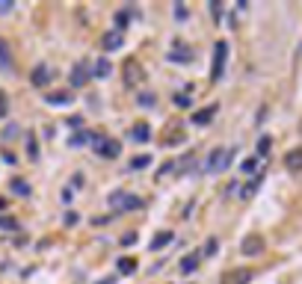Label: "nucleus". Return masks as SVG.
Listing matches in <instances>:
<instances>
[{
  "label": "nucleus",
  "instance_id": "42",
  "mask_svg": "<svg viewBox=\"0 0 302 284\" xmlns=\"http://www.w3.org/2000/svg\"><path fill=\"white\" fill-rule=\"evenodd\" d=\"M80 125H83V118H77V116L68 118V128H80Z\"/></svg>",
  "mask_w": 302,
  "mask_h": 284
},
{
  "label": "nucleus",
  "instance_id": "34",
  "mask_svg": "<svg viewBox=\"0 0 302 284\" xmlns=\"http://www.w3.org/2000/svg\"><path fill=\"white\" fill-rule=\"evenodd\" d=\"M234 154H237L234 148H225V157H222V163H219V172H225V169L231 166V160H234Z\"/></svg>",
  "mask_w": 302,
  "mask_h": 284
},
{
  "label": "nucleus",
  "instance_id": "10",
  "mask_svg": "<svg viewBox=\"0 0 302 284\" xmlns=\"http://www.w3.org/2000/svg\"><path fill=\"white\" fill-rule=\"evenodd\" d=\"M252 278H255V272L243 267V270H231V272H225V275H222V284H249Z\"/></svg>",
  "mask_w": 302,
  "mask_h": 284
},
{
  "label": "nucleus",
  "instance_id": "36",
  "mask_svg": "<svg viewBox=\"0 0 302 284\" xmlns=\"http://www.w3.org/2000/svg\"><path fill=\"white\" fill-rule=\"evenodd\" d=\"M136 101H139L143 106H154V104H157V98H154V95H136Z\"/></svg>",
  "mask_w": 302,
  "mask_h": 284
},
{
  "label": "nucleus",
  "instance_id": "5",
  "mask_svg": "<svg viewBox=\"0 0 302 284\" xmlns=\"http://www.w3.org/2000/svg\"><path fill=\"white\" fill-rule=\"evenodd\" d=\"M166 59H169V62H193V59H196V50L190 45H184V42H175V45H172V50L166 54Z\"/></svg>",
  "mask_w": 302,
  "mask_h": 284
},
{
  "label": "nucleus",
  "instance_id": "6",
  "mask_svg": "<svg viewBox=\"0 0 302 284\" xmlns=\"http://www.w3.org/2000/svg\"><path fill=\"white\" fill-rule=\"evenodd\" d=\"M240 252L246 255V258H258V255L264 252V240H261V234H246L243 237Z\"/></svg>",
  "mask_w": 302,
  "mask_h": 284
},
{
  "label": "nucleus",
  "instance_id": "4",
  "mask_svg": "<svg viewBox=\"0 0 302 284\" xmlns=\"http://www.w3.org/2000/svg\"><path fill=\"white\" fill-rule=\"evenodd\" d=\"M133 18H139V12H136V6H121V9L116 12V18H113V21H116V27H113V30L125 36V30L131 27V21H133Z\"/></svg>",
  "mask_w": 302,
  "mask_h": 284
},
{
  "label": "nucleus",
  "instance_id": "38",
  "mask_svg": "<svg viewBox=\"0 0 302 284\" xmlns=\"http://www.w3.org/2000/svg\"><path fill=\"white\" fill-rule=\"evenodd\" d=\"M133 243H136V231H128L121 237V246H133Z\"/></svg>",
  "mask_w": 302,
  "mask_h": 284
},
{
  "label": "nucleus",
  "instance_id": "19",
  "mask_svg": "<svg viewBox=\"0 0 302 284\" xmlns=\"http://www.w3.org/2000/svg\"><path fill=\"white\" fill-rule=\"evenodd\" d=\"M169 243H175V234H172V231H160V234L151 240V252H160V248L169 246Z\"/></svg>",
  "mask_w": 302,
  "mask_h": 284
},
{
  "label": "nucleus",
  "instance_id": "18",
  "mask_svg": "<svg viewBox=\"0 0 302 284\" xmlns=\"http://www.w3.org/2000/svg\"><path fill=\"white\" fill-rule=\"evenodd\" d=\"M261 184H264V175H255L252 181H249V184H246V187L240 189V199H252L255 192L261 189Z\"/></svg>",
  "mask_w": 302,
  "mask_h": 284
},
{
  "label": "nucleus",
  "instance_id": "22",
  "mask_svg": "<svg viewBox=\"0 0 302 284\" xmlns=\"http://www.w3.org/2000/svg\"><path fill=\"white\" fill-rule=\"evenodd\" d=\"M148 166H151V154H139V157H133L131 163H128V169L139 172V169H148Z\"/></svg>",
  "mask_w": 302,
  "mask_h": 284
},
{
  "label": "nucleus",
  "instance_id": "41",
  "mask_svg": "<svg viewBox=\"0 0 302 284\" xmlns=\"http://www.w3.org/2000/svg\"><path fill=\"white\" fill-rule=\"evenodd\" d=\"M3 160H6L9 166H15V154L12 151H3Z\"/></svg>",
  "mask_w": 302,
  "mask_h": 284
},
{
  "label": "nucleus",
  "instance_id": "31",
  "mask_svg": "<svg viewBox=\"0 0 302 284\" xmlns=\"http://www.w3.org/2000/svg\"><path fill=\"white\" fill-rule=\"evenodd\" d=\"M92 139V136H89V133H83V130H80V133H74L72 139H68V145H72V148H80V145H86V142Z\"/></svg>",
  "mask_w": 302,
  "mask_h": 284
},
{
  "label": "nucleus",
  "instance_id": "12",
  "mask_svg": "<svg viewBox=\"0 0 302 284\" xmlns=\"http://www.w3.org/2000/svg\"><path fill=\"white\" fill-rule=\"evenodd\" d=\"M217 110H219L217 104H210V106H205V110H199V113H196V116L190 118V121H193L196 128H205V125H210V121H214V116H217Z\"/></svg>",
  "mask_w": 302,
  "mask_h": 284
},
{
  "label": "nucleus",
  "instance_id": "15",
  "mask_svg": "<svg viewBox=\"0 0 302 284\" xmlns=\"http://www.w3.org/2000/svg\"><path fill=\"white\" fill-rule=\"evenodd\" d=\"M199 263H202V248H199V252H190V255H184L181 272H196L199 270Z\"/></svg>",
  "mask_w": 302,
  "mask_h": 284
},
{
  "label": "nucleus",
  "instance_id": "40",
  "mask_svg": "<svg viewBox=\"0 0 302 284\" xmlns=\"http://www.w3.org/2000/svg\"><path fill=\"white\" fill-rule=\"evenodd\" d=\"M15 133H18V125H9V128H6V133H3V139H12Z\"/></svg>",
  "mask_w": 302,
  "mask_h": 284
},
{
  "label": "nucleus",
  "instance_id": "27",
  "mask_svg": "<svg viewBox=\"0 0 302 284\" xmlns=\"http://www.w3.org/2000/svg\"><path fill=\"white\" fill-rule=\"evenodd\" d=\"M27 157H30V160H39V145H36V136H33V133H27Z\"/></svg>",
  "mask_w": 302,
  "mask_h": 284
},
{
  "label": "nucleus",
  "instance_id": "23",
  "mask_svg": "<svg viewBox=\"0 0 302 284\" xmlns=\"http://www.w3.org/2000/svg\"><path fill=\"white\" fill-rule=\"evenodd\" d=\"M0 68L3 71H12V57H9V47H6V42L0 39Z\"/></svg>",
  "mask_w": 302,
  "mask_h": 284
},
{
  "label": "nucleus",
  "instance_id": "3",
  "mask_svg": "<svg viewBox=\"0 0 302 284\" xmlns=\"http://www.w3.org/2000/svg\"><path fill=\"white\" fill-rule=\"evenodd\" d=\"M225 62H228V42H217V45H214V62H210V80L214 83L222 80Z\"/></svg>",
  "mask_w": 302,
  "mask_h": 284
},
{
  "label": "nucleus",
  "instance_id": "13",
  "mask_svg": "<svg viewBox=\"0 0 302 284\" xmlns=\"http://www.w3.org/2000/svg\"><path fill=\"white\" fill-rule=\"evenodd\" d=\"M101 45H104V50H119L121 45H125V36L121 33H116V30H110V33H104V39H101Z\"/></svg>",
  "mask_w": 302,
  "mask_h": 284
},
{
  "label": "nucleus",
  "instance_id": "8",
  "mask_svg": "<svg viewBox=\"0 0 302 284\" xmlns=\"http://www.w3.org/2000/svg\"><path fill=\"white\" fill-rule=\"evenodd\" d=\"M121 71H125V86H128V89H136V86H139V80H143V68H139V62L128 59Z\"/></svg>",
  "mask_w": 302,
  "mask_h": 284
},
{
  "label": "nucleus",
  "instance_id": "25",
  "mask_svg": "<svg viewBox=\"0 0 302 284\" xmlns=\"http://www.w3.org/2000/svg\"><path fill=\"white\" fill-rule=\"evenodd\" d=\"M217 252H219V240H217V237H210V240L205 243V248H202V260H205V258H214Z\"/></svg>",
  "mask_w": 302,
  "mask_h": 284
},
{
  "label": "nucleus",
  "instance_id": "33",
  "mask_svg": "<svg viewBox=\"0 0 302 284\" xmlns=\"http://www.w3.org/2000/svg\"><path fill=\"white\" fill-rule=\"evenodd\" d=\"M222 12H225V6H222V3H210V18H214V24H219Z\"/></svg>",
  "mask_w": 302,
  "mask_h": 284
},
{
  "label": "nucleus",
  "instance_id": "21",
  "mask_svg": "<svg viewBox=\"0 0 302 284\" xmlns=\"http://www.w3.org/2000/svg\"><path fill=\"white\" fill-rule=\"evenodd\" d=\"M172 15H175L178 24H187L190 21V6H187V3H175V6H172Z\"/></svg>",
  "mask_w": 302,
  "mask_h": 284
},
{
  "label": "nucleus",
  "instance_id": "37",
  "mask_svg": "<svg viewBox=\"0 0 302 284\" xmlns=\"http://www.w3.org/2000/svg\"><path fill=\"white\" fill-rule=\"evenodd\" d=\"M62 222H65V225H77V222H80V216H77L74 210H68L65 216H62Z\"/></svg>",
  "mask_w": 302,
  "mask_h": 284
},
{
  "label": "nucleus",
  "instance_id": "35",
  "mask_svg": "<svg viewBox=\"0 0 302 284\" xmlns=\"http://www.w3.org/2000/svg\"><path fill=\"white\" fill-rule=\"evenodd\" d=\"M190 101H193V95H187V92L175 95V104H178V106H190Z\"/></svg>",
  "mask_w": 302,
  "mask_h": 284
},
{
  "label": "nucleus",
  "instance_id": "11",
  "mask_svg": "<svg viewBox=\"0 0 302 284\" xmlns=\"http://www.w3.org/2000/svg\"><path fill=\"white\" fill-rule=\"evenodd\" d=\"M45 104L48 106H68V104H74V92H45Z\"/></svg>",
  "mask_w": 302,
  "mask_h": 284
},
{
  "label": "nucleus",
  "instance_id": "43",
  "mask_svg": "<svg viewBox=\"0 0 302 284\" xmlns=\"http://www.w3.org/2000/svg\"><path fill=\"white\" fill-rule=\"evenodd\" d=\"M3 207H6V201H3V199H0V210H3Z\"/></svg>",
  "mask_w": 302,
  "mask_h": 284
},
{
  "label": "nucleus",
  "instance_id": "39",
  "mask_svg": "<svg viewBox=\"0 0 302 284\" xmlns=\"http://www.w3.org/2000/svg\"><path fill=\"white\" fill-rule=\"evenodd\" d=\"M9 12H15V3H9V0L0 3V15H9Z\"/></svg>",
  "mask_w": 302,
  "mask_h": 284
},
{
  "label": "nucleus",
  "instance_id": "16",
  "mask_svg": "<svg viewBox=\"0 0 302 284\" xmlns=\"http://www.w3.org/2000/svg\"><path fill=\"white\" fill-rule=\"evenodd\" d=\"M285 166H288L290 172H302V148H293V151H288V157H285Z\"/></svg>",
  "mask_w": 302,
  "mask_h": 284
},
{
  "label": "nucleus",
  "instance_id": "14",
  "mask_svg": "<svg viewBox=\"0 0 302 284\" xmlns=\"http://www.w3.org/2000/svg\"><path fill=\"white\" fill-rule=\"evenodd\" d=\"M128 139H131V142H148V139H151V128H148L145 121H139V125H133V128H131Z\"/></svg>",
  "mask_w": 302,
  "mask_h": 284
},
{
  "label": "nucleus",
  "instance_id": "20",
  "mask_svg": "<svg viewBox=\"0 0 302 284\" xmlns=\"http://www.w3.org/2000/svg\"><path fill=\"white\" fill-rule=\"evenodd\" d=\"M110 74H113V65H110L107 59H98L95 68H92V77H98V80H107Z\"/></svg>",
  "mask_w": 302,
  "mask_h": 284
},
{
  "label": "nucleus",
  "instance_id": "1",
  "mask_svg": "<svg viewBox=\"0 0 302 284\" xmlns=\"http://www.w3.org/2000/svg\"><path fill=\"white\" fill-rule=\"evenodd\" d=\"M107 204L116 213H133V210L143 207V199H139V196H131V192H125V189H116V192H110L107 196Z\"/></svg>",
  "mask_w": 302,
  "mask_h": 284
},
{
  "label": "nucleus",
  "instance_id": "26",
  "mask_svg": "<svg viewBox=\"0 0 302 284\" xmlns=\"http://www.w3.org/2000/svg\"><path fill=\"white\" fill-rule=\"evenodd\" d=\"M12 192H15V196H24V199H27V196H30V184H27L24 177H15V181H12Z\"/></svg>",
  "mask_w": 302,
  "mask_h": 284
},
{
  "label": "nucleus",
  "instance_id": "32",
  "mask_svg": "<svg viewBox=\"0 0 302 284\" xmlns=\"http://www.w3.org/2000/svg\"><path fill=\"white\" fill-rule=\"evenodd\" d=\"M6 116H9V95L0 92V118H6Z\"/></svg>",
  "mask_w": 302,
  "mask_h": 284
},
{
  "label": "nucleus",
  "instance_id": "9",
  "mask_svg": "<svg viewBox=\"0 0 302 284\" xmlns=\"http://www.w3.org/2000/svg\"><path fill=\"white\" fill-rule=\"evenodd\" d=\"M54 80V71L48 65H36V68L30 71V83L36 86V89H48V83Z\"/></svg>",
  "mask_w": 302,
  "mask_h": 284
},
{
  "label": "nucleus",
  "instance_id": "30",
  "mask_svg": "<svg viewBox=\"0 0 302 284\" xmlns=\"http://www.w3.org/2000/svg\"><path fill=\"white\" fill-rule=\"evenodd\" d=\"M258 163H261L258 157H246L240 169H243V172H246V175H255V172H258Z\"/></svg>",
  "mask_w": 302,
  "mask_h": 284
},
{
  "label": "nucleus",
  "instance_id": "24",
  "mask_svg": "<svg viewBox=\"0 0 302 284\" xmlns=\"http://www.w3.org/2000/svg\"><path fill=\"white\" fill-rule=\"evenodd\" d=\"M116 270H119L121 275H131V272L136 270V260H133V258H119V263H116Z\"/></svg>",
  "mask_w": 302,
  "mask_h": 284
},
{
  "label": "nucleus",
  "instance_id": "7",
  "mask_svg": "<svg viewBox=\"0 0 302 284\" xmlns=\"http://www.w3.org/2000/svg\"><path fill=\"white\" fill-rule=\"evenodd\" d=\"M89 77H92V68L86 65V62H77L72 68V74H68V80H72V89H80V86H86L89 83Z\"/></svg>",
  "mask_w": 302,
  "mask_h": 284
},
{
  "label": "nucleus",
  "instance_id": "17",
  "mask_svg": "<svg viewBox=\"0 0 302 284\" xmlns=\"http://www.w3.org/2000/svg\"><path fill=\"white\" fill-rule=\"evenodd\" d=\"M225 157V148H217V151L207 154V163H205V172H219V163Z\"/></svg>",
  "mask_w": 302,
  "mask_h": 284
},
{
  "label": "nucleus",
  "instance_id": "2",
  "mask_svg": "<svg viewBox=\"0 0 302 284\" xmlns=\"http://www.w3.org/2000/svg\"><path fill=\"white\" fill-rule=\"evenodd\" d=\"M92 151L98 157H104V160H116L121 154V145H119V139H110L104 133H98V136H92Z\"/></svg>",
  "mask_w": 302,
  "mask_h": 284
},
{
  "label": "nucleus",
  "instance_id": "29",
  "mask_svg": "<svg viewBox=\"0 0 302 284\" xmlns=\"http://www.w3.org/2000/svg\"><path fill=\"white\" fill-rule=\"evenodd\" d=\"M21 225H18V219H12V216H0V231H18Z\"/></svg>",
  "mask_w": 302,
  "mask_h": 284
},
{
  "label": "nucleus",
  "instance_id": "28",
  "mask_svg": "<svg viewBox=\"0 0 302 284\" xmlns=\"http://www.w3.org/2000/svg\"><path fill=\"white\" fill-rule=\"evenodd\" d=\"M270 145H273V139H270V136H261V139H258V148H255V151H258V160L270 154Z\"/></svg>",
  "mask_w": 302,
  "mask_h": 284
}]
</instances>
